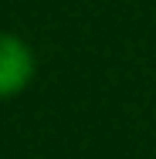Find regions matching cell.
I'll list each match as a JSON object with an SVG mask.
<instances>
[{
  "mask_svg": "<svg viewBox=\"0 0 156 159\" xmlns=\"http://www.w3.org/2000/svg\"><path fill=\"white\" fill-rule=\"evenodd\" d=\"M34 51L24 37L10 31H0V98H10L24 92L34 78Z\"/></svg>",
  "mask_w": 156,
  "mask_h": 159,
  "instance_id": "6da1fadb",
  "label": "cell"
}]
</instances>
